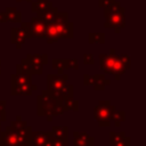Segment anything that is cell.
I'll return each instance as SVG.
<instances>
[{"label": "cell", "mask_w": 146, "mask_h": 146, "mask_svg": "<svg viewBox=\"0 0 146 146\" xmlns=\"http://www.w3.org/2000/svg\"><path fill=\"white\" fill-rule=\"evenodd\" d=\"M52 23L56 29L58 39L74 38V24L68 21V14L66 11H58Z\"/></svg>", "instance_id": "cell-1"}, {"label": "cell", "mask_w": 146, "mask_h": 146, "mask_svg": "<svg viewBox=\"0 0 146 146\" xmlns=\"http://www.w3.org/2000/svg\"><path fill=\"white\" fill-rule=\"evenodd\" d=\"M115 107L111 105L110 100H99L94 108V119L99 127H108L112 122Z\"/></svg>", "instance_id": "cell-2"}, {"label": "cell", "mask_w": 146, "mask_h": 146, "mask_svg": "<svg viewBox=\"0 0 146 146\" xmlns=\"http://www.w3.org/2000/svg\"><path fill=\"white\" fill-rule=\"evenodd\" d=\"M56 99L52 98V96L50 95V92L44 89L42 90L41 95L38 96L36 98V114L38 116H46L47 120H49L50 113L56 104Z\"/></svg>", "instance_id": "cell-3"}, {"label": "cell", "mask_w": 146, "mask_h": 146, "mask_svg": "<svg viewBox=\"0 0 146 146\" xmlns=\"http://www.w3.org/2000/svg\"><path fill=\"white\" fill-rule=\"evenodd\" d=\"M131 67V59L130 56L127 54H114L113 56V64H112V71L111 74L114 75L115 80H120L121 75L127 72V70H130Z\"/></svg>", "instance_id": "cell-4"}, {"label": "cell", "mask_w": 146, "mask_h": 146, "mask_svg": "<svg viewBox=\"0 0 146 146\" xmlns=\"http://www.w3.org/2000/svg\"><path fill=\"white\" fill-rule=\"evenodd\" d=\"M22 26L25 29L27 39L31 38H44L46 24L38 16L32 17L31 22H21Z\"/></svg>", "instance_id": "cell-5"}, {"label": "cell", "mask_w": 146, "mask_h": 146, "mask_svg": "<svg viewBox=\"0 0 146 146\" xmlns=\"http://www.w3.org/2000/svg\"><path fill=\"white\" fill-rule=\"evenodd\" d=\"M104 27L105 29H110V27H114L115 33H120L121 29L125 27V8L121 7V9L108 16L107 18H105V23H104Z\"/></svg>", "instance_id": "cell-6"}, {"label": "cell", "mask_w": 146, "mask_h": 146, "mask_svg": "<svg viewBox=\"0 0 146 146\" xmlns=\"http://www.w3.org/2000/svg\"><path fill=\"white\" fill-rule=\"evenodd\" d=\"M10 83L11 86H24V84H32V75L29 74L22 64L16 65V73L10 75Z\"/></svg>", "instance_id": "cell-7"}, {"label": "cell", "mask_w": 146, "mask_h": 146, "mask_svg": "<svg viewBox=\"0 0 146 146\" xmlns=\"http://www.w3.org/2000/svg\"><path fill=\"white\" fill-rule=\"evenodd\" d=\"M68 81L67 74H48L47 75V90L55 91L63 89Z\"/></svg>", "instance_id": "cell-8"}, {"label": "cell", "mask_w": 146, "mask_h": 146, "mask_svg": "<svg viewBox=\"0 0 146 146\" xmlns=\"http://www.w3.org/2000/svg\"><path fill=\"white\" fill-rule=\"evenodd\" d=\"M27 39V34L25 29L21 25V27H11L10 29V43L14 44L17 49H21L24 42Z\"/></svg>", "instance_id": "cell-9"}, {"label": "cell", "mask_w": 146, "mask_h": 146, "mask_svg": "<svg viewBox=\"0 0 146 146\" xmlns=\"http://www.w3.org/2000/svg\"><path fill=\"white\" fill-rule=\"evenodd\" d=\"M73 146H95V138L88 132H73Z\"/></svg>", "instance_id": "cell-10"}, {"label": "cell", "mask_w": 146, "mask_h": 146, "mask_svg": "<svg viewBox=\"0 0 146 146\" xmlns=\"http://www.w3.org/2000/svg\"><path fill=\"white\" fill-rule=\"evenodd\" d=\"M130 140V137H128L124 131L110 132V146H131Z\"/></svg>", "instance_id": "cell-11"}, {"label": "cell", "mask_w": 146, "mask_h": 146, "mask_svg": "<svg viewBox=\"0 0 146 146\" xmlns=\"http://www.w3.org/2000/svg\"><path fill=\"white\" fill-rule=\"evenodd\" d=\"M0 141L1 146H17V135L9 125H7L5 131H0Z\"/></svg>", "instance_id": "cell-12"}, {"label": "cell", "mask_w": 146, "mask_h": 146, "mask_svg": "<svg viewBox=\"0 0 146 146\" xmlns=\"http://www.w3.org/2000/svg\"><path fill=\"white\" fill-rule=\"evenodd\" d=\"M114 54H115V49L113 48L110 49V54H99V65L102 70L107 74H111Z\"/></svg>", "instance_id": "cell-13"}, {"label": "cell", "mask_w": 146, "mask_h": 146, "mask_svg": "<svg viewBox=\"0 0 146 146\" xmlns=\"http://www.w3.org/2000/svg\"><path fill=\"white\" fill-rule=\"evenodd\" d=\"M49 91V90H48ZM50 95L52 96V98H55L56 100H60L64 102L65 99L73 97L74 96V86L73 84H66L63 89L60 90H55V91H49Z\"/></svg>", "instance_id": "cell-14"}, {"label": "cell", "mask_w": 146, "mask_h": 146, "mask_svg": "<svg viewBox=\"0 0 146 146\" xmlns=\"http://www.w3.org/2000/svg\"><path fill=\"white\" fill-rule=\"evenodd\" d=\"M50 136V131H32L30 138V146H43Z\"/></svg>", "instance_id": "cell-15"}, {"label": "cell", "mask_w": 146, "mask_h": 146, "mask_svg": "<svg viewBox=\"0 0 146 146\" xmlns=\"http://www.w3.org/2000/svg\"><path fill=\"white\" fill-rule=\"evenodd\" d=\"M34 90H38L36 84H24V86H11V96H30Z\"/></svg>", "instance_id": "cell-16"}, {"label": "cell", "mask_w": 146, "mask_h": 146, "mask_svg": "<svg viewBox=\"0 0 146 146\" xmlns=\"http://www.w3.org/2000/svg\"><path fill=\"white\" fill-rule=\"evenodd\" d=\"M21 64L23 65V67L25 68V71H26L29 74H31V75H41L42 72H43V70H42L43 66H41V65H39V64H35L34 62L27 59L26 57H25L24 59H22Z\"/></svg>", "instance_id": "cell-17"}, {"label": "cell", "mask_w": 146, "mask_h": 146, "mask_svg": "<svg viewBox=\"0 0 146 146\" xmlns=\"http://www.w3.org/2000/svg\"><path fill=\"white\" fill-rule=\"evenodd\" d=\"M5 13V22L7 23H21L22 13L17 10L16 7H7Z\"/></svg>", "instance_id": "cell-18"}, {"label": "cell", "mask_w": 146, "mask_h": 146, "mask_svg": "<svg viewBox=\"0 0 146 146\" xmlns=\"http://www.w3.org/2000/svg\"><path fill=\"white\" fill-rule=\"evenodd\" d=\"M58 11H59L58 8L55 7V6H52V7L48 8V9H46L44 11H42L40 14H36V16L40 19H42L44 24H49V23L54 22V19H55V17H56V15H57Z\"/></svg>", "instance_id": "cell-19"}, {"label": "cell", "mask_w": 146, "mask_h": 146, "mask_svg": "<svg viewBox=\"0 0 146 146\" xmlns=\"http://www.w3.org/2000/svg\"><path fill=\"white\" fill-rule=\"evenodd\" d=\"M111 83L110 80H106L103 74H94L92 75V87L95 91H103L105 87Z\"/></svg>", "instance_id": "cell-20"}, {"label": "cell", "mask_w": 146, "mask_h": 146, "mask_svg": "<svg viewBox=\"0 0 146 146\" xmlns=\"http://www.w3.org/2000/svg\"><path fill=\"white\" fill-rule=\"evenodd\" d=\"M54 3L49 0H34V1H31V10L32 13H36V14H40L42 11H44L46 9L52 7Z\"/></svg>", "instance_id": "cell-21"}, {"label": "cell", "mask_w": 146, "mask_h": 146, "mask_svg": "<svg viewBox=\"0 0 146 146\" xmlns=\"http://www.w3.org/2000/svg\"><path fill=\"white\" fill-rule=\"evenodd\" d=\"M50 132L52 137L68 141V127L67 125H54Z\"/></svg>", "instance_id": "cell-22"}, {"label": "cell", "mask_w": 146, "mask_h": 146, "mask_svg": "<svg viewBox=\"0 0 146 146\" xmlns=\"http://www.w3.org/2000/svg\"><path fill=\"white\" fill-rule=\"evenodd\" d=\"M52 68L58 72V74L64 73L65 70H68V59H63V58H54L51 60Z\"/></svg>", "instance_id": "cell-23"}, {"label": "cell", "mask_w": 146, "mask_h": 146, "mask_svg": "<svg viewBox=\"0 0 146 146\" xmlns=\"http://www.w3.org/2000/svg\"><path fill=\"white\" fill-rule=\"evenodd\" d=\"M26 58L34 62L35 64L41 65V66L47 65V63H48V55L47 54H27Z\"/></svg>", "instance_id": "cell-24"}, {"label": "cell", "mask_w": 146, "mask_h": 146, "mask_svg": "<svg viewBox=\"0 0 146 146\" xmlns=\"http://www.w3.org/2000/svg\"><path fill=\"white\" fill-rule=\"evenodd\" d=\"M88 42L90 44L92 43H99L104 44L105 43V33L103 32H95V33H89L88 34Z\"/></svg>", "instance_id": "cell-25"}, {"label": "cell", "mask_w": 146, "mask_h": 146, "mask_svg": "<svg viewBox=\"0 0 146 146\" xmlns=\"http://www.w3.org/2000/svg\"><path fill=\"white\" fill-rule=\"evenodd\" d=\"M63 106H64V111H74L78 112L79 111V100L74 99L73 97H70L67 99H65L63 102Z\"/></svg>", "instance_id": "cell-26"}, {"label": "cell", "mask_w": 146, "mask_h": 146, "mask_svg": "<svg viewBox=\"0 0 146 146\" xmlns=\"http://www.w3.org/2000/svg\"><path fill=\"white\" fill-rule=\"evenodd\" d=\"M64 112H65V111H64L63 102L57 100V102H56V104H55V106H54V108H52V111H51V113H50V116H49V120H48V121H49V122H51V121H52V119H54L55 116L62 115Z\"/></svg>", "instance_id": "cell-27"}, {"label": "cell", "mask_w": 146, "mask_h": 146, "mask_svg": "<svg viewBox=\"0 0 146 146\" xmlns=\"http://www.w3.org/2000/svg\"><path fill=\"white\" fill-rule=\"evenodd\" d=\"M121 3L120 2H117V1H114L110 7H107V8H105L104 9V18H107L108 16H111V15H113V14H115V13H117L120 9H121Z\"/></svg>", "instance_id": "cell-28"}, {"label": "cell", "mask_w": 146, "mask_h": 146, "mask_svg": "<svg viewBox=\"0 0 146 146\" xmlns=\"http://www.w3.org/2000/svg\"><path fill=\"white\" fill-rule=\"evenodd\" d=\"M43 146H68V141L67 140H63V139H58L55 138L52 136H50L47 141L44 143Z\"/></svg>", "instance_id": "cell-29"}, {"label": "cell", "mask_w": 146, "mask_h": 146, "mask_svg": "<svg viewBox=\"0 0 146 146\" xmlns=\"http://www.w3.org/2000/svg\"><path fill=\"white\" fill-rule=\"evenodd\" d=\"M112 121H114V124L115 127H120L122 122L125 121V112L124 111H114V114H113V119Z\"/></svg>", "instance_id": "cell-30"}, {"label": "cell", "mask_w": 146, "mask_h": 146, "mask_svg": "<svg viewBox=\"0 0 146 146\" xmlns=\"http://www.w3.org/2000/svg\"><path fill=\"white\" fill-rule=\"evenodd\" d=\"M6 105H7V102H6V100H0V120H1L2 122H5V121L7 120Z\"/></svg>", "instance_id": "cell-31"}, {"label": "cell", "mask_w": 146, "mask_h": 146, "mask_svg": "<svg viewBox=\"0 0 146 146\" xmlns=\"http://www.w3.org/2000/svg\"><path fill=\"white\" fill-rule=\"evenodd\" d=\"M95 63L94 60V54H83V64L86 65H92Z\"/></svg>", "instance_id": "cell-32"}, {"label": "cell", "mask_w": 146, "mask_h": 146, "mask_svg": "<svg viewBox=\"0 0 146 146\" xmlns=\"http://www.w3.org/2000/svg\"><path fill=\"white\" fill-rule=\"evenodd\" d=\"M114 1H115V0H98V6L105 9V8L110 7Z\"/></svg>", "instance_id": "cell-33"}, {"label": "cell", "mask_w": 146, "mask_h": 146, "mask_svg": "<svg viewBox=\"0 0 146 146\" xmlns=\"http://www.w3.org/2000/svg\"><path fill=\"white\" fill-rule=\"evenodd\" d=\"M68 68L79 70V64H78V60L75 58H70L68 59Z\"/></svg>", "instance_id": "cell-34"}, {"label": "cell", "mask_w": 146, "mask_h": 146, "mask_svg": "<svg viewBox=\"0 0 146 146\" xmlns=\"http://www.w3.org/2000/svg\"><path fill=\"white\" fill-rule=\"evenodd\" d=\"M83 84L84 86H92V75L83 74Z\"/></svg>", "instance_id": "cell-35"}, {"label": "cell", "mask_w": 146, "mask_h": 146, "mask_svg": "<svg viewBox=\"0 0 146 146\" xmlns=\"http://www.w3.org/2000/svg\"><path fill=\"white\" fill-rule=\"evenodd\" d=\"M0 23H5V13H0Z\"/></svg>", "instance_id": "cell-36"}, {"label": "cell", "mask_w": 146, "mask_h": 146, "mask_svg": "<svg viewBox=\"0 0 146 146\" xmlns=\"http://www.w3.org/2000/svg\"><path fill=\"white\" fill-rule=\"evenodd\" d=\"M17 2H21V1H26V2H31L32 0H16Z\"/></svg>", "instance_id": "cell-37"}, {"label": "cell", "mask_w": 146, "mask_h": 146, "mask_svg": "<svg viewBox=\"0 0 146 146\" xmlns=\"http://www.w3.org/2000/svg\"><path fill=\"white\" fill-rule=\"evenodd\" d=\"M0 74H1V59H0Z\"/></svg>", "instance_id": "cell-38"}, {"label": "cell", "mask_w": 146, "mask_h": 146, "mask_svg": "<svg viewBox=\"0 0 146 146\" xmlns=\"http://www.w3.org/2000/svg\"><path fill=\"white\" fill-rule=\"evenodd\" d=\"M0 131H1V124H0Z\"/></svg>", "instance_id": "cell-39"}, {"label": "cell", "mask_w": 146, "mask_h": 146, "mask_svg": "<svg viewBox=\"0 0 146 146\" xmlns=\"http://www.w3.org/2000/svg\"><path fill=\"white\" fill-rule=\"evenodd\" d=\"M1 122H2V121H1V120H0V124H1Z\"/></svg>", "instance_id": "cell-40"}, {"label": "cell", "mask_w": 146, "mask_h": 146, "mask_svg": "<svg viewBox=\"0 0 146 146\" xmlns=\"http://www.w3.org/2000/svg\"><path fill=\"white\" fill-rule=\"evenodd\" d=\"M0 146H1V141H0Z\"/></svg>", "instance_id": "cell-41"}]
</instances>
